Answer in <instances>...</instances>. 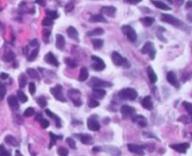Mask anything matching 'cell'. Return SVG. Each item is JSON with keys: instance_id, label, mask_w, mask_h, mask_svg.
Returning <instances> with one entry per match:
<instances>
[{"instance_id": "cell-4", "label": "cell", "mask_w": 192, "mask_h": 156, "mask_svg": "<svg viewBox=\"0 0 192 156\" xmlns=\"http://www.w3.org/2000/svg\"><path fill=\"white\" fill-rule=\"evenodd\" d=\"M68 95L69 97V99L73 102V104H75V106H81L82 105V101L80 99L81 97V92H80L78 90H75V88H72V90H69Z\"/></svg>"}, {"instance_id": "cell-53", "label": "cell", "mask_w": 192, "mask_h": 156, "mask_svg": "<svg viewBox=\"0 0 192 156\" xmlns=\"http://www.w3.org/2000/svg\"><path fill=\"white\" fill-rule=\"evenodd\" d=\"M30 46L31 47H38L39 46V41L37 39H34V40H32V41L30 42Z\"/></svg>"}, {"instance_id": "cell-52", "label": "cell", "mask_w": 192, "mask_h": 156, "mask_svg": "<svg viewBox=\"0 0 192 156\" xmlns=\"http://www.w3.org/2000/svg\"><path fill=\"white\" fill-rule=\"evenodd\" d=\"M6 92H7V90H6V87L4 84H1V99L3 100L4 97L6 95Z\"/></svg>"}, {"instance_id": "cell-24", "label": "cell", "mask_w": 192, "mask_h": 156, "mask_svg": "<svg viewBox=\"0 0 192 156\" xmlns=\"http://www.w3.org/2000/svg\"><path fill=\"white\" fill-rule=\"evenodd\" d=\"M147 74H148V78H149V80H150L151 83L155 84L156 82L158 81L157 74H156V73L154 72L153 68H152V67H150V66L148 67V68H147Z\"/></svg>"}, {"instance_id": "cell-62", "label": "cell", "mask_w": 192, "mask_h": 156, "mask_svg": "<svg viewBox=\"0 0 192 156\" xmlns=\"http://www.w3.org/2000/svg\"><path fill=\"white\" fill-rule=\"evenodd\" d=\"M16 152H17V154H18V155H21V153H20V151H19V150H17Z\"/></svg>"}, {"instance_id": "cell-27", "label": "cell", "mask_w": 192, "mask_h": 156, "mask_svg": "<svg viewBox=\"0 0 192 156\" xmlns=\"http://www.w3.org/2000/svg\"><path fill=\"white\" fill-rule=\"evenodd\" d=\"M89 73H88V70L86 68H82L81 71H80V74H79V81L83 82L88 78Z\"/></svg>"}, {"instance_id": "cell-49", "label": "cell", "mask_w": 192, "mask_h": 156, "mask_svg": "<svg viewBox=\"0 0 192 156\" xmlns=\"http://www.w3.org/2000/svg\"><path fill=\"white\" fill-rule=\"evenodd\" d=\"M42 35H43V38L45 39L44 40V42H48V38H49V36L51 35V31L49 30V29H43V31H42Z\"/></svg>"}, {"instance_id": "cell-40", "label": "cell", "mask_w": 192, "mask_h": 156, "mask_svg": "<svg viewBox=\"0 0 192 156\" xmlns=\"http://www.w3.org/2000/svg\"><path fill=\"white\" fill-rule=\"evenodd\" d=\"M39 47L38 48H36V49H34V50L30 53V55H29V56H28V61H33L36 57L38 56V54H39Z\"/></svg>"}, {"instance_id": "cell-15", "label": "cell", "mask_w": 192, "mask_h": 156, "mask_svg": "<svg viewBox=\"0 0 192 156\" xmlns=\"http://www.w3.org/2000/svg\"><path fill=\"white\" fill-rule=\"evenodd\" d=\"M18 97H15V95H10L8 97V104L10 107L13 110H17L19 108V104H18Z\"/></svg>"}, {"instance_id": "cell-59", "label": "cell", "mask_w": 192, "mask_h": 156, "mask_svg": "<svg viewBox=\"0 0 192 156\" xmlns=\"http://www.w3.org/2000/svg\"><path fill=\"white\" fill-rule=\"evenodd\" d=\"M36 2H37L38 4H39L41 6H44L45 5V0H36Z\"/></svg>"}, {"instance_id": "cell-11", "label": "cell", "mask_w": 192, "mask_h": 156, "mask_svg": "<svg viewBox=\"0 0 192 156\" xmlns=\"http://www.w3.org/2000/svg\"><path fill=\"white\" fill-rule=\"evenodd\" d=\"M111 60H113L114 64L116 65V66H123L125 64V60L126 59L119 54L117 52H113L111 53Z\"/></svg>"}, {"instance_id": "cell-60", "label": "cell", "mask_w": 192, "mask_h": 156, "mask_svg": "<svg viewBox=\"0 0 192 156\" xmlns=\"http://www.w3.org/2000/svg\"><path fill=\"white\" fill-rule=\"evenodd\" d=\"M42 119H43V118H42V115H41V113H39V114L37 115V117H36V120H38V121H41Z\"/></svg>"}, {"instance_id": "cell-36", "label": "cell", "mask_w": 192, "mask_h": 156, "mask_svg": "<svg viewBox=\"0 0 192 156\" xmlns=\"http://www.w3.org/2000/svg\"><path fill=\"white\" fill-rule=\"evenodd\" d=\"M17 97H18V99L20 100V102H23V104H25V102H27V100H28L27 96H26L22 90H18L17 91Z\"/></svg>"}, {"instance_id": "cell-17", "label": "cell", "mask_w": 192, "mask_h": 156, "mask_svg": "<svg viewBox=\"0 0 192 156\" xmlns=\"http://www.w3.org/2000/svg\"><path fill=\"white\" fill-rule=\"evenodd\" d=\"M67 33H68V36L70 38L74 40V41L78 42H79V33L77 29H76L75 28H73V26H69L68 29H67Z\"/></svg>"}, {"instance_id": "cell-34", "label": "cell", "mask_w": 192, "mask_h": 156, "mask_svg": "<svg viewBox=\"0 0 192 156\" xmlns=\"http://www.w3.org/2000/svg\"><path fill=\"white\" fill-rule=\"evenodd\" d=\"M15 59V54L11 51H8L3 56V60L5 62H11Z\"/></svg>"}, {"instance_id": "cell-43", "label": "cell", "mask_w": 192, "mask_h": 156, "mask_svg": "<svg viewBox=\"0 0 192 156\" xmlns=\"http://www.w3.org/2000/svg\"><path fill=\"white\" fill-rule=\"evenodd\" d=\"M67 143H68V145L69 146L70 149H72V150L76 149V142H75V140L73 139V138L68 137L67 138Z\"/></svg>"}, {"instance_id": "cell-23", "label": "cell", "mask_w": 192, "mask_h": 156, "mask_svg": "<svg viewBox=\"0 0 192 156\" xmlns=\"http://www.w3.org/2000/svg\"><path fill=\"white\" fill-rule=\"evenodd\" d=\"M102 12L106 16H114L115 14V12H116V8L113 6H106L102 8Z\"/></svg>"}, {"instance_id": "cell-48", "label": "cell", "mask_w": 192, "mask_h": 156, "mask_svg": "<svg viewBox=\"0 0 192 156\" xmlns=\"http://www.w3.org/2000/svg\"><path fill=\"white\" fill-rule=\"evenodd\" d=\"M66 11L67 12H69V11H71L74 8V1H70V2H69L68 4L66 5Z\"/></svg>"}, {"instance_id": "cell-44", "label": "cell", "mask_w": 192, "mask_h": 156, "mask_svg": "<svg viewBox=\"0 0 192 156\" xmlns=\"http://www.w3.org/2000/svg\"><path fill=\"white\" fill-rule=\"evenodd\" d=\"M42 25L44 26H50V25H53V19H51L50 17H45L43 20H42Z\"/></svg>"}, {"instance_id": "cell-3", "label": "cell", "mask_w": 192, "mask_h": 156, "mask_svg": "<svg viewBox=\"0 0 192 156\" xmlns=\"http://www.w3.org/2000/svg\"><path fill=\"white\" fill-rule=\"evenodd\" d=\"M161 20L165 22V23H168L173 26H176V28H182V26L185 25V24L183 23L182 21H180L179 19H177L176 17L170 15V14H162Z\"/></svg>"}, {"instance_id": "cell-54", "label": "cell", "mask_w": 192, "mask_h": 156, "mask_svg": "<svg viewBox=\"0 0 192 156\" xmlns=\"http://www.w3.org/2000/svg\"><path fill=\"white\" fill-rule=\"evenodd\" d=\"M127 3H129V4H132V5H137V4H139L142 0H125Z\"/></svg>"}, {"instance_id": "cell-1", "label": "cell", "mask_w": 192, "mask_h": 156, "mask_svg": "<svg viewBox=\"0 0 192 156\" xmlns=\"http://www.w3.org/2000/svg\"><path fill=\"white\" fill-rule=\"evenodd\" d=\"M119 97L123 100H129V101H134L137 99L138 97V93L137 91L131 88H124V90H120L118 93Z\"/></svg>"}, {"instance_id": "cell-63", "label": "cell", "mask_w": 192, "mask_h": 156, "mask_svg": "<svg viewBox=\"0 0 192 156\" xmlns=\"http://www.w3.org/2000/svg\"><path fill=\"white\" fill-rule=\"evenodd\" d=\"M191 136H192V133H191Z\"/></svg>"}, {"instance_id": "cell-38", "label": "cell", "mask_w": 192, "mask_h": 156, "mask_svg": "<svg viewBox=\"0 0 192 156\" xmlns=\"http://www.w3.org/2000/svg\"><path fill=\"white\" fill-rule=\"evenodd\" d=\"M99 105H100V102L97 101V99H95V98H91V99H89V101H88V106L90 108H96Z\"/></svg>"}, {"instance_id": "cell-25", "label": "cell", "mask_w": 192, "mask_h": 156, "mask_svg": "<svg viewBox=\"0 0 192 156\" xmlns=\"http://www.w3.org/2000/svg\"><path fill=\"white\" fill-rule=\"evenodd\" d=\"M80 136V140L83 144H85V145H88V144H92L93 143V138L91 136L87 135V133H83V135H79Z\"/></svg>"}, {"instance_id": "cell-26", "label": "cell", "mask_w": 192, "mask_h": 156, "mask_svg": "<svg viewBox=\"0 0 192 156\" xmlns=\"http://www.w3.org/2000/svg\"><path fill=\"white\" fill-rule=\"evenodd\" d=\"M89 21L93 22V23H97V22H100V23H108V21L105 19V17H103L102 15H100V14L93 15L92 17H90Z\"/></svg>"}, {"instance_id": "cell-42", "label": "cell", "mask_w": 192, "mask_h": 156, "mask_svg": "<svg viewBox=\"0 0 192 156\" xmlns=\"http://www.w3.org/2000/svg\"><path fill=\"white\" fill-rule=\"evenodd\" d=\"M183 105H184L185 109L187 111V113L189 115H192V104L189 102H183Z\"/></svg>"}, {"instance_id": "cell-16", "label": "cell", "mask_w": 192, "mask_h": 156, "mask_svg": "<svg viewBox=\"0 0 192 156\" xmlns=\"http://www.w3.org/2000/svg\"><path fill=\"white\" fill-rule=\"evenodd\" d=\"M132 121L138 123L141 127L147 126V119L144 117H142V115H134L132 117Z\"/></svg>"}, {"instance_id": "cell-57", "label": "cell", "mask_w": 192, "mask_h": 156, "mask_svg": "<svg viewBox=\"0 0 192 156\" xmlns=\"http://www.w3.org/2000/svg\"><path fill=\"white\" fill-rule=\"evenodd\" d=\"M0 77H1L2 80H5L8 77V73H1V75H0Z\"/></svg>"}, {"instance_id": "cell-29", "label": "cell", "mask_w": 192, "mask_h": 156, "mask_svg": "<svg viewBox=\"0 0 192 156\" xmlns=\"http://www.w3.org/2000/svg\"><path fill=\"white\" fill-rule=\"evenodd\" d=\"M92 43H93V46L96 50H100V49L103 46V40L101 39H93L92 40Z\"/></svg>"}, {"instance_id": "cell-13", "label": "cell", "mask_w": 192, "mask_h": 156, "mask_svg": "<svg viewBox=\"0 0 192 156\" xmlns=\"http://www.w3.org/2000/svg\"><path fill=\"white\" fill-rule=\"evenodd\" d=\"M128 149L130 152L134 154H138V155H144V149L140 145H136V144H128Z\"/></svg>"}, {"instance_id": "cell-28", "label": "cell", "mask_w": 192, "mask_h": 156, "mask_svg": "<svg viewBox=\"0 0 192 156\" xmlns=\"http://www.w3.org/2000/svg\"><path fill=\"white\" fill-rule=\"evenodd\" d=\"M18 82H19V86L21 88H24L25 87V85L27 84V77L25 76V73H21L19 75V78H18Z\"/></svg>"}, {"instance_id": "cell-19", "label": "cell", "mask_w": 192, "mask_h": 156, "mask_svg": "<svg viewBox=\"0 0 192 156\" xmlns=\"http://www.w3.org/2000/svg\"><path fill=\"white\" fill-rule=\"evenodd\" d=\"M167 80L168 82L172 85V86H174L175 88H179V84H178V80H177V77L175 73L173 72H169L167 73Z\"/></svg>"}, {"instance_id": "cell-30", "label": "cell", "mask_w": 192, "mask_h": 156, "mask_svg": "<svg viewBox=\"0 0 192 156\" xmlns=\"http://www.w3.org/2000/svg\"><path fill=\"white\" fill-rule=\"evenodd\" d=\"M5 141L7 142L8 144H10V145H11L13 147H18V146H19V142H18L15 139V137H13L12 136H7L5 137Z\"/></svg>"}, {"instance_id": "cell-32", "label": "cell", "mask_w": 192, "mask_h": 156, "mask_svg": "<svg viewBox=\"0 0 192 156\" xmlns=\"http://www.w3.org/2000/svg\"><path fill=\"white\" fill-rule=\"evenodd\" d=\"M50 138H51V141H50V146H49V148H52L53 146H55V142H56V140L57 139H62V136H55V133H52V132H50Z\"/></svg>"}, {"instance_id": "cell-21", "label": "cell", "mask_w": 192, "mask_h": 156, "mask_svg": "<svg viewBox=\"0 0 192 156\" xmlns=\"http://www.w3.org/2000/svg\"><path fill=\"white\" fill-rule=\"evenodd\" d=\"M106 95V91L102 88H94L92 91V96L93 98H95L97 100H100L102 99L104 96Z\"/></svg>"}, {"instance_id": "cell-55", "label": "cell", "mask_w": 192, "mask_h": 156, "mask_svg": "<svg viewBox=\"0 0 192 156\" xmlns=\"http://www.w3.org/2000/svg\"><path fill=\"white\" fill-rule=\"evenodd\" d=\"M1 150H2V151H1V154H2L3 156H4V155H11V153H8V151L5 150V148H4L3 145L1 146Z\"/></svg>"}, {"instance_id": "cell-14", "label": "cell", "mask_w": 192, "mask_h": 156, "mask_svg": "<svg viewBox=\"0 0 192 156\" xmlns=\"http://www.w3.org/2000/svg\"><path fill=\"white\" fill-rule=\"evenodd\" d=\"M170 147H171L172 150H176L177 152H179V153H186V150L189 148V144L188 143L174 144V145H171Z\"/></svg>"}, {"instance_id": "cell-46", "label": "cell", "mask_w": 192, "mask_h": 156, "mask_svg": "<svg viewBox=\"0 0 192 156\" xmlns=\"http://www.w3.org/2000/svg\"><path fill=\"white\" fill-rule=\"evenodd\" d=\"M65 62H66L67 65L70 67V68H75V67H77V63H76V62L71 59H66Z\"/></svg>"}, {"instance_id": "cell-51", "label": "cell", "mask_w": 192, "mask_h": 156, "mask_svg": "<svg viewBox=\"0 0 192 156\" xmlns=\"http://www.w3.org/2000/svg\"><path fill=\"white\" fill-rule=\"evenodd\" d=\"M39 123H41V127L43 128V129H45V128H48L49 127V125H50V123H49V121L47 119H42L41 121H39Z\"/></svg>"}, {"instance_id": "cell-47", "label": "cell", "mask_w": 192, "mask_h": 156, "mask_svg": "<svg viewBox=\"0 0 192 156\" xmlns=\"http://www.w3.org/2000/svg\"><path fill=\"white\" fill-rule=\"evenodd\" d=\"M24 115L25 116V117H31V116L35 115V109L33 107H28L25 111Z\"/></svg>"}, {"instance_id": "cell-31", "label": "cell", "mask_w": 192, "mask_h": 156, "mask_svg": "<svg viewBox=\"0 0 192 156\" xmlns=\"http://www.w3.org/2000/svg\"><path fill=\"white\" fill-rule=\"evenodd\" d=\"M153 4L157 8H160V10H164V11H170L171 10V8H170L168 5H166V4H165L164 2H162V1H153Z\"/></svg>"}, {"instance_id": "cell-58", "label": "cell", "mask_w": 192, "mask_h": 156, "mask_svg": "<svg viewBox=\"0 0 192 156\" xmlns=\"http://www.w3.org/2000/svg\"><path fill=\"white\" fill-rule=\"evenodd\" d=\"M186 18H187V20H188L189 22H191V23H192V11H191L190 12L187 13Z\"/></svg>"}, {"instance_id": "cell-37", "label": "cell", "mask_w": 192, "mask_h": 156, "mask_svg": "<svg viewBox=\"0 0 192 156\" xmlns=\"http://www.w3.org/2000/svg\"><path fill=\"white\" fill-rule=\"evenodd\" d=\"M37 102H38V104L41 106V108H45L46 105H47V100H46V98L44 97V96L39 97L38 99H37Z\"/></svg>"}, {"instance_id": "cell-35", "label": "cell", "mask_w": 192, "mask_h": 156, "mask_svg": "<svg viewBox=\"0 0 192 156\" xmlns=\"http://www.w3.org/2000/svg\"><path fill=\"white\" fill-rule=\"evenodd\" d=\"M104 33V30L100 28H95L94 30L90 31V32H88L87 35L88 36H100V35H103Z\"/></svg>"}, {"instance_id": "cell-7", "label": "cell", "mask_w": 192, "mask_h": 156, "mask_svg": "<svg viewBox=\"0 0 192 156\" xmlns=\"http://www.w3.org/2000/svg\"><path fill=\"white\" fill-rule=\"evenodd\" d=\"M142 54H149V56L151 59H155V55H156V50L154 47V43L152 42H147L145 44L142 46Z\"/></svg>"}, {"instance_id": "cell-50", "label": "cell", "mask_w": 192, "mask_h": 156, "mask_svg": "<svg viewBox=\"0 0 192 156\" xmlns=\"http://www.w3.org/2000/svg\"><path fill=\"white\" fill-rule=\"evenodd\" d=\"M28 90H29V92H30L31 95H34V94H35V92H36V85H35V83L31 82V83L29 84Z\"/></svg>"}, {"instance_id": "cell-22", "label": "cell", "mask_w": 192, "mask_h": 156, "mask_svg": "<svg viewBox=\"0 0 192 156\" xmlns=\"http://www.w3.org/2000/svg\"><path fill=\"white\" fill-rule=\"evenodd\" d=\"M45 113H46V115H48L51 119H53L55 120V125H56L57 128H61V126H62L61 119H60V118L58 117V116H56L55 113H53L52 111L49 110V109H45Z\"/></svg>"}, {"instance_id": "cell-20", "label": "cell", "mask_w": 192, "mask_h": 156, "mask_svg": "<svg viewBox=\"0 0 192 156\" xmlns=\"http://www.w3.org/2000/svg\"><path fill=\"white\" fill-rule=\"evenodd\" d=\"M142 105L147 110H152L153 109V101H152V98L150 96H145L142 101Z\"/></svg>"}, {"instance_id": "cell-45", "label": "cell", "mask_w": 192, "mask_h": 156, "mask_svg": "<svg viewBox=\"0 0 192 156\" xmlns=\"http://www.w3.org/2000/svg\"><path fill=\"white\" fill-rule=\"evenodd\" d=\"M57 153L62 156H67V155H69V150L66 148H64V147H60V148H58V150H57Z\"/></svg>"}, {"instance_id": "cell-56", "label": "cell", "mask_w": 192, "mask_h": 156, "mask_svg": "<svg viewBox=\"0 0 192 156\" xmlns=\"http://www.w3.org/2000/svg\"><path fill=\"white\" fill-rule=\"evenodd\" d=\"M186 10H192V1L191 0H189L188 2L186 3Z\"/></svg>"}, {"instance_id": "cell-33", "label": "cell", "mask_w": 192, "mask_h": 156, "mask_svg": "<svg viewBox=\"0 0 192 156\" xmlns=\"http://www.w3.org/2000/svg\"><path fill=\"white\" fill-rule=\"evenodd\" d=\"M142 25H144V26H150L151 25H153V23L155 22V19L153 18V17H144V18H142L140 20Z\"/></svg>"}, {"instance_id": "cell-39", "label": "cell", "mask_w": 192, "mask_h": 156, "mask_svg": "<svg viewBox=\"0 0 192 156\" xmlns=\"http://www.w3.org/2000/svg\"><path fill=\"white\" fill-rule=\"evenodd\" d=\"M46 14L48 17H50L51 19L55 20V19H57L59 17V14L58 12L55 11H46Z\"/></svg>"}, {"instance_id": "cell-2", "label": "cell", "mask_w": 192, "mask_h": 156, "mask_svg": "<svg viewBox=\"0 0 192 156\" xmlns=\"http://www.w3.org/2000/svg\"><path fill=\"white\" fill-rule=\"evenodd\" d=\"M88 86L92 87L93 88H111L113 86V84L104 81V80H101L97 77H92L88 83Z\"/></svg>"}, {"instance_id": "cell-8", "label": "cell", "mask_w": 192, "mask_h": 156, "mask_svg": "<svg viewBox=\"0 0 192 156\" xmlns=\"http://www.w3.org/2000/svg\"><path fill=\"white\" fill-rule=\"evenodd\" d=\"M51 93L57 101H60V102H66V99L63 95V92H62V87L60 86V85H57V86H55V88H51Z\"/></svg>"}, {"instance_id": "cell-12", "label": "cell", "mask_w": 192, "mask_h": 156, "mask_svg": "<svg viewBox=\"0 0 192 156\" xmlns=\"http://www.w3.org/2000/svg\"><path fill=\"white\" fill-rule=\"evenodd\" d=\"M44 61L47 62L48 64L53 65V66H55V67H58L59 66L58 60H57V59L55 56V55H53L52 52H49V53H47V54L45 55V56H44Z\"/></svg>"}, {"instance_id": "cell-18", "label": "cell", "mask_w": 192, "mask_h": 156, "mask_svg": "<svg viewBox=\"0 0 192 156\" xmlns=\"http://www.w3.org/2000/svg\"><path fill=\"white\" fill-rule=\"evenodd\" d=\"M56 39V42H55V45L56 48L59 49V50H64V47H65V44H66V41H65V38L63 35L61 34H56L55 36Z\"/></svg>"}, {"instance_id": "cell-9", "label": "cell", "mask_w": 192, "mask_h": 156, "mask_svg": "<svg viewBox=\"0 0 192 156\" xmlns=\"http://www.w3.org/2000/svg\"><path fill=\"white\" fill-rule=\"evenodd\" d=\"M96 118H97V116L94 115V116H92V117H90L87 119V127H88V129L89 130H91V131H94V132L99 131L100 129V124L96 119Z\"/></svg>"}, {"instance_id": "cell-61", "label": "cell", "mask_w": 192, "mask_h": 156, "mask_svg": "<svg viewBox=\"0 0 192 156\" xmlns=\"http://www.w3.org/2000/svg\"><path fill=\"white\" fill-rule=\"evenodd\" d=\"M100 148H97V147H95V148L93 149V151H100Z\"/></svg>"}, {"instance_id": "cell-41", "label": "cell", "mask_w": 192, "mask_h": 156, "mask_svg": "<svg viewBox=\"0 0 192 156\" xmlns=\"http://www.w3.org/2000/svg\"><path fill=\"white\" fill-rule=\"evenodd\" d=\"M26 73L29 74V76L31 78H35V79H38L39 78V73L36 70L34 69H27L26 70Z\"/></svg>"}, {"instance_id": "cell-5", "label": "cell", "mask_w": 192, "mask_h": 156, "mask_svg": "<svg viewBox=\"0 0 192 156\" xmlns=\"http://www.w3.org/2000/svg\"><path fill=\"white\" fill-rule=\"evenodd\" d=\"M92 59V68L97 71V72H101V71H103L105 69V63L104 61L102 60L100 57L99 56H93L91 57Z\"/></svg>"}, {"instance_id": "cell-6", "label": "cell", "mask_w": 192, "mask_h": 156, "mask_svg": "<svg viewBox=\"0 0 192 156\" xmlns=\"http://www.w3.org/2000/svg\"><path fill=\"white\" fill-rule=\"evenodd\" d=\"M122 31L124 32V34L126 35L127 38L129 40L130 42H136L137 40V34L135 32V30H134L130 25H123L122 26Z\"/></svg>"}, {"instance_id": "cell-10", "label": "cell", "mask_w": 192, "mask_h": 156, "mask_svg": "<svg viewBox=\"0 0 192 156\" xmlns=\"http://www.w3.org/2000/svg\"><path fill=\"white\" fill-rule=\"evenodd\" d=\"M121 114L123 119H128V118H132L134 114H135V109L131 106L125 104L121 107Z\"/></svg>"}]
</instances>
